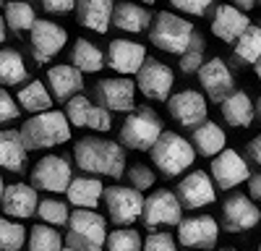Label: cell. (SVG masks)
Here are the masks:
<instances>
[{
	"instance_id": "cell-1",
	"label": "cell",
	"mask_w": 261,
	"mask_h": 251,
	"mask_svg": "<svg viewBox=\"0 0 261 251\" xmlns=\"http://www.w3.org/2000/svg\"><path fill=\"white\" fill-rule=\"evenodd\" d=\"M73 160L79 170L86 175H107V178H123L125 175V149L115 141L86 136L79 139L73 146Z\"/></svg>"
},
{
	"instance_id": "cell-2",
	"label": "cell",
	"mask_w": 261,
	"mask_h": 251,
	"mask_svg": "<svg viewBox=\"0 0 261 251\" xmlns=\"http://www.w3.org/2000/svg\"><path fill=\"white\" fill-rule=\"evenodd\" d=\"M21 141L27 149H50V146L65 144L71 139V123L65 118V113L58 110H45L34 113L24 126H21Z\"/></svg>"
},
{
	"instance_id": "cell-3",
	"label": "cell",
	"mask_w": 261,
	"mask_h": 251,
	"mask_svg": "<svg viewBox=\"0 0 261 251\" xmlns=\"http://www.w3.org/2000/svg\"><path fill=\"white\" fill-rule=\"evenodd\" d=\"M151 162L154 167L165 175V178H178L180 173H186L196 160V149L188 139H183L175 131H162L160 139L151 144Z\"/></svg>"
},
{
	"instance_id": "cell-4",
	"label": "cell",
	"mask_w": 261,
	"mask_h": 251,
	"mask_svg": "<svg viewBox=\"0 0 261 251\" xmlns=\"http://www.w3.org/2000/svg\"><path fill=\"white\" fill-rule=\"evenodd\" d=\"M68 233L65 243L79 248V251H105V238H107V220L97 209H84L76 207L68 215Z\"/></svg>"
},
{
	"instance_id": "cell-5",
	"label": "cell",
	"mask_w": 261,
	"mask_h": 251,
	"mask_svg": "<svg viewBox=\"0 0 261 251\" xmlns=\"http://www.w3.org/2000/svg\"><path fill=\"white\" fill-rule=\"evenodd\" d=\"M162 131H165V126L154 110L136 108L128 113V118L120 126V144L125 149H134V152H149L151 144L160 139Z\"/></svg>"
},
{
	"instance_id": "cell-6",
	"label": "cell",
	"mask_w": 261,
	"mask_h": 251,
	"mask_svg": "<svg viewBox=\"0 0 261 251\" xmlns=\"http://www.w3.org/2000/svg\"><path fill=\"white\" fill-rule=\"evenodd\" d=\"M193 24L175 13H157V18L151 21V27H149V42L154 45L157 50L162 53H170V55H183L186 47H188V42L193 37Z\"/></svg>"
},
{
	"instance_id": "cell-7",
	"label": "cell",
	"mask_w": 261,
	"mask_h": 251,
	"mask_svg": "<svg viewBox=\"0 0 261 251\" xmlns=\"http://www.w3.org/2000/svg\"><path fill=\"white\" fill-rule=\"evenodd\" d=\"M102 202L107 209V217L113 225H130L141 217L144 196L134 186H110L102 191Z\"/></svg>"
},
{
	"instance_id": "cell-8",
	"label": "cell",
	"mask_w": 261,
	"mask_h": 251,
	"mask_svg": "<svg viewBox=\"0 0 261 251\" xmlns=\"http://www.w3.org/2000/svg\"><path fill=\"white\" fill-rule=\"evenodd\" d=\"M183 220V204L178 202V194L170 188H157L154 194L144 199L141 222L144 228L154 230L157 225H178Z\"/></svg>"
},
{
	"instance_id": "cell-9",
	"label": "cell",
	"mask_w": 261,
	"mask_h": 251,
	"mask_svg": "<svg viewBox=\"0 0 261 251\" xmlns=\"http://www.w3.org/2000/svg\"><path fill=\"white\" fill-rule=\"evenodd\" d=\"M136 84L144 97L149 99H167L172 94V84H175V73L167 63L157 60V58H146L141 63V68L136 71Z\"/></svg>"
},
{
	"instance_id": "cell-10",
	"label": "cell",
	"mask_w": 261,
	"mask_h": 251,
	"mask_svg": "<svg viewBox=\"0 0 261 251\" xmlns=\"http://www.w3.org/2000/svg\"><path fill=\"white\" fill-rule=\"evenodd\" d=\"M73 178L71 162L65 157L58 155H47L42 157L34 167H32V186L39 188V191H50V194H63L68 188Z\"/></svg>"
},
{
	"instance_id": "cell-11",
	"label": "cell",
	"mask_w": 261,
	"mask_h": 251,
	"mask_svg": "<svg viewBox=\"0 0 261 251\" xmlns=\"http://www.w3.org/2000/svg\"><path fill=\"white\" fill-rule=\"evenodd\" d=\"M220 225L212 215H193L178 222V243L193 251H212L217 246Z\"/></svg>"
},
{
	"instance_id": "cell-12",
	"label": "cell",
	"mask_w": 261,
	"mask_h": 251,
	"mask_svg": "<svg viewBox=\"0 0 261 251\" xmlns=\"http://www.w3.org/2000/svg\"><path fill=\"white\" fill-rule=\"evenodd\" d=\"M209 170H212L209 175H212L214 186L220 188V191H230V188H235V186H241L243 181H248V175H251L248 162L235 149H222L220 155H214Z\"/></svg>"
},
{
	"instance_id": "cell-13",
	"label": "cell",
	"mask_w": 261,
	"mask_h": 251,
	"mask_svg": "<svg viewBox=\"0 0 261 251\" xmlns=\"http://www.w3.org/2000/svg\"><path fill=\"white\" fill-rule=\"evenodd\" d=\"M167 110L172 115V120H175L178 126H183V129H196L199 123L206 120V99L201 92L196 89H183L178 94H170L167 97Z\"/></svg>"
},
{
	"instance_id": "cell-14",
	"label": "cell",
	"mask_w": 261,
	"mask_h": 251,
	"mask_svg": "<svg viewBox=\"0 0 261 251\" xmlns=\"http://www.w3.org/2000/svg\"><path fill=\"white\" fill-rule=\"evenodd\" d=\"M94 94H97L102 108H107L110 113L113 110L115 113H130V110L136 108V84L130 81L128 76L97 81Z\"/></svg>"
},
{
	"instance_id": "cell-15",
	"label": "cell",
	"mask_w": 261,
	"mask_h": 251,
	"mask_svg": "<svg viewBox=\"0 0 261 251\" xmlns=\"http://www.w3.org/2000/svg\"><path fill=\"white\" fill-rule=\"evenodd\" d=\"M29 32H32L29 45H32V55L37 63H50L63 50L65 42H68V32L53 24V21H34Z\"/></svg>"
},
{
	"instance_id": "cell-16",
	"label": "cell",
	"mask_w": 261,
	"mask_h": 251,
	"mask_svg": "<svg viewBox=\"0 0 261 251\" xmlns=\"http://www.w3.org/2000/svg\"><path fill=\"white\" fill-rule=\"evenodd\" d=\"M261 222V212L251 196L232 194L222 204V228L227 233H246Z\"/></svg>"
},
{
	"instance_id": "cell-17",
	"label": "cell",
	"mask_w": 261,
	"mask_h": 251,
	"mask_svg": "<svg viewBox=\"0 0 261 251\" xmlns=\"http://www.w3.org/2000/svg\"><path fill=\"white\" fill-rule=\"evenodd\" d=\"M178 202L183 204V209H201L206 204L217 202V186L212 181L209 173L204 170H191L175 188Z\"/></svg>"
},
{
	"instance_id": "cell-18",
	"label": "cell",
	"mask_w": 261,
	"mask_h": 251,
	"mask_svg": "<svg viewBox=\"0 0 261 251\" xmlns=\"http://www.w3.org/2000/svg\"><path fill=\"white\" fill-rule=\"evenodd\" d=\"M196 73H199V84L204 87V92L209 94V99L217 102V105H220L235 89V79H232L227 63L222 58H212V60L201 63V68Z\"/></svg>"
},
{
	"instance_id": "cell-19",
	"label": "cell",
	"mask_w": 261,
	"mask_h": 251,
	"mask_svg": "<svg viewBox=\"0 0 261 251\" xmlns=\"http://www.w3.org/2000/svg\"><path fill=\"white\" fill-rule=\"evenodd\" d=\"M146 60V47L139 45V42H130V39H113L107 45V55L105 63L110 66L113 71L130 76L141 68V63Z\"/></svg>"
},
{
	"instance_id": "cell-20",
	"label": "cell",
	"mask_w": 261,
	"mask_h": 251,
	"mask_svg": "<svg viewBox=\"0 0 261 251\" xmlns=\"http://www.w3.org/2000/svg\"><path fill=\"white\" fill-rule=\"evenodd\" d=\"M37 204H39V194L32 183H11L3 191L0 209L13 220H27L37 215Z\"/></svg>"
},
{
	"instance_id": "cell-21",
	"label": "cell",
	"mask_w": 261,
	"mask_h": 251,
	"mask_svg": "<svg viewBox=\"0 0 261 251\" xmlns=\"http://www.w3.org/2000/svg\"><path fill=\"white\" fill-rule=\"evenodd\" d=\"M47 84H50L47 89L53 99L65 102L84 89V73L76 66H71V63H60V66H53L47 71Z\"/></svg>"
},
{
	"instance_id": "cell-22",
	"label": "cell",
	"mask_w": 261,
	"mask_h": 251,
	"mask_svg": "<svg viewBox=\"0 0 261 251\" xmlns=\"http://www.w3.org/2000/svg\"><path fill=\"white\" fill-rule=\"evenodd\" d=\"M113 8H115V0H76L79 24L97 34H107V29L113 24Z\"/></svg>"
},
{
	"instance_id": "cell-23",
	"label": "cell",
	"mask_w": 261,
	"mask_h": 251,
	"mask_svg": "<svg viewBox=\"0 0 261 251\" xmlns=\"http://www.w3.org/2000/svg\"><path fill=\"white\" fill-rule=\"evenodd\" d=\"M248 27H251L248 16L235 6H217V11L212 16V32L222 42H235Z\"/></svg>"
},
{
	"instance_id": "cell-24",
	"label": "cell",
	"mask_w": 261,
	"mask_h": 251,
	"mask_svg": "<svg viewBox=\"0 0 261 251\" xmlns=\"http://www.w3.org/2000/svg\"><path fill=\"white\" fill-rule=\"evenodd\" d=\"M27 162H29V149L21 141V134L3 129L0 131V167L11 173H27Z\"/></svg>"
},
{
	"instance_id": "cell-25",
	"label": "cell",
	"mask_w": 261,
	"mask_h": 251,
	"mask_svg": "<svg viewBox=\"0 0 261 251\" xmlns=\"http://www.w3.org/2000/svg\"><path fill=\"white\" fill-rule=\"evenodd\" d=\"M220 110H222V118L235 126V129H248L256 118V105L251 102V97L241 89H232L222 102H220Z\"/></svg>"
},
{
	"instance_id": "cell-26",
	"label": "cell",
	"mask_w": 261,
	"mask_h": 251,
	"mask_svg": "<svg viewBox=\"0 0 261 251\" xmlns=\"http://www.w3.org/2000/svg\"><path fill=\"white\" fill-rule=\"evenodd\" d=\"M191 144H193V149L199 157H214L225 149L227 134L217 123L204 120V123L196 126V129H191Z\"/></svg>"
},
{
	"instance_id": "cell-27",
	"label": "cell",
	"mask_w": 261,
	"mask_h": 251,
	"mask_svg": "<svg viewBox=\"0 0 261 251\" xmlns=\"http://www.w3.org/2000/svg\"><path fill=\"white\" fill-rule=\"evenodd\" d=\"M102 191L105 186L99 183L97 175H79V178H71L68 188H65V196H68V204L73 207L97 209V204L102 202Z\"/></svg>"
},
{
	"instance_id": "cell-28",
	"label": "cell",
	"mask_w": 261,
	"mask_h": 251,
	"mask_svg": "<svg viewBox=\"0 0 261 251\" xmlns=\"http://www.w3.org/2000/svg\"><path fill=\"white\" fill-rule=\"evenodd\" d=\"M113 24H115V29H120V32H128V34H139V32H144L149 24H151V16H149V11L144 8V6H139V3H118L115 8H113Z\"/></svg>"
},
{
	"instance_id": "cell-29",
	"label": "cell",
	"mask_w": 261,
	"mask_h": 251,
	"mask_svg": "<svg viewBox=\"0 0 261 251\" xmlns=\"http://www.w3.org/2000/svg\"><path fill=\"white\" fill-rule=\"evenodd\" d=\"M71 66H76L81 73H97L105 68V53L89 39H73V50H71Z\"/></svg>"
},
{
	"instance_id": "cell-30",
	"label": "cell",
	"mask_w": 261,
	"mask_h": 251,
	"mask_svg": "<svg viewBox=\"0 0 261 251\" xmlns=\"http://www.w3.org/2000/svg\"><path fill=\"white\" fill-rule=\"evenodd\" d=\"M18 108L32 113V115L53 110V94H50V89L39 79H34V81L27 84V87H21V92H18Z\"/></svg>"
},
{
	"instance_id": "cell-31",
	"label": "cell",
	"mask_w": 261,
	"mask_h": 251,
	"mask_svg": "<svg viewBox=\"0 0 261 251\" xmlns=\"http://www.w3.org/2000/svg\"><path fill=\"white\" fill-rule=\"evenodd\" d=\"M27 248L29 251H60L63 248V236L55 230V225H32L27 230Z\"/></svg>"
},
{
	"instance_id": "cell-32",
	"label": "cell",
	"mask_w": 261,
	"mask_h": 251,
	"mask_svg": "<svg viewBox=\"0 0 261 251\" xmlns=\"http://www.w3.org/2000/svg\"><path fill=\"white\" fill-rule=\"evenodd\" d=\"M27 81V63L16 50H0V84L3 87H16Z\"/></svg>"
},
{
	"instance_id": "cell-33",
	"label": "cell",
	"mask_w": 261,
	"mask_h": 251,
	"mask_svg": "<svg viewBox=\"0 0 261 251\" xmlns=\"http://www.w3.org/2000/svg\"><path fill=\"white\" fill-rule=\"evenodd\" d=\"M258 58H261V27L251 24L241 37L235 39V60L253 66Z\"/></svg>"
},
{
	"instance_id": "cell-34",
	"label": "cell",
	"mask_w": 261,
	"mask_h": 251,
	"mask_svg": "<svg viewBox=\"0 0 261 251\" xmlns=\"http://www.w3.org/2000/svg\"><path fill=\"white\" fill-rule=\"evenodd\" d=\"M3 18H6V27H11V32H16V34L32 29V24L37 21L34 8L27 3V0H11V3H6Z\"/></svg>"
},
{
	"instance_id": "cell-35",
	"label": "cell",
	"mask_w": 261,
	"mask_h": 251,
	"mask_svg": "<svg viewBox=\"0 0 261 251\" xmlns=\"http://www.w3.org/2000/svg\"><path fill=\"white\" fill-rule=\"evenodd\" d=\"M141 236L136 233L134 228L128 225H118L113 233L107 230L105 238V251H141Z\"/></svg>"
},
{
	"instance_id": "cell-36",
	"label": "cell",
	"mask_w": 261,
	"mask_h": 251,
	"mask_svg": "<svg viewBox=\"0 0 261 251\" xmlns=\"http://www.w3.org/2000/svg\"><path fill=\"white\" fill-rule=\"evenodd\" d=\"M24 243H27V228L11 217H0V251H21Z\"/></svg>"
},
{
	"instance_id": "cell-37",
	"label": "cell",
	"mask_w": 261,
	"mask_h": 251,
	"mask_svg": "<svg viewBox=\"0 0 261 251\" xmlns=\"http://www.w3.org/2000/svg\"><path fill=\"white\" fill-rule=\"evenodd\" d=\"M204 47H206L204 37L199 32H193L188 47H186V53L180 55V63H178L183 73H196V71L201 68V63H204Z\"/></svg>"
},
{
	"instance_id": "cell-38",
	"label": "cell",
	"mask_w": 261,
	"mask_h": 251,
	"mask_svg": "<svg viewBox=\"0 0 261 251\" xmlns=\"http://www.w3.org/2000/svg\"><path fill=\"white\" fill-rule=\"evenodd\" d=\"M37 215L45 220L47 225H65L68 222V204L65 202H60V199H42L39 204H37Z\"/></svg>"
},
{
	"instance_id": "cell-39",
	"label": "cell",
	"mask_w": 261,
	"mask_h": 251,
	"mask_svg": "<svg viewBox=\"0 0 261 251\" xmlns=\"http://www.w3.org/2000/svg\"><path fill=\"white\" fill-rule=\"evenodd\" d=\"M89 110H92V102L86 99L81 92L73 94L71 99H65V118H68V123L76 126V129H86V118H89Z\"/></svg>"
},
{
	"instance_id": "cell-40",
	"label": "cell",
	"mask_w": 261,
	"mask_h": 251,
	"mask_svg": "<svg viewBox=\"0 0 261 251\" xmlns=\"http://www.w3.org/2000/svg\"><path fill=\"white\" fill-rule=\"evenodd\" d=\"M125 175H128V183L134 186V188H139V191H149L151 186H154V170H151L149 165H144V162H136V165H130L128 170H125Z\"/></svg>"
},
{
	"instance_id": "cell-41",
	"label": "cell",
	"mask_w": 261,
	"mask_h": 251,
	"mask_svg": "<svg viewBox=\"0 0 261 251\" xmlns=\"http://www.w3.org/2000/svg\"><path fill=\"white\" fill-rule=\"evenodd\" d=\"M86 129H94V131H110L113 129V118H110V110L102 108V105H92L89 110V118H86Z\"/></svg>"
},
{
	"instance_id": "cell-42",
	"label": "cell",
	"mask_w": 261,
	"mask_h": 251,
	"mask_svg": "<svg viewBox=\"0 0 261 251\" xmlns=\"http://www.w3.org/2000/svg\"><path fill=\"white\" fill-rule=\"evenodd\" d=\"M141 251H178V243L170 233H149L141 243Z\"/></svg>"
},
{
	"instance_id": "cell-43",
	"label": "cell",
	"mask_w": 261,
	"mask_h": 251,
	"mask_svg": "<svg viewBox=\"0 0 261 251\" xmlns=\"http://www.w3.org/2000/svg\"><path fill=\"white\" fill-rule=\"evenodd\" d=\"M167 3H170L172 8L188 13V16H204V13L212 8L214 0H167Z\"/></svg>"
},
{
	"instance_id": "cell-44",
	"label": "cell",
	"mask_w": 261,
	"mask_h": 251,
	"mask_svg": "<svg viewBox=\"0 0 261 251\" xmlns=\"http://www.w3.org/2000/svg\"><path fill=\"white\" fill-rule=\"evenodd\" d=\"M21 115V108H18V102L6 92V89H0V123H11Z\"/></svg>"
},
{
	"instance_id": "cell-45",
	"label": "cell",
	"mask_w": 261,
	"mask_h": 251,
	"mask_svg": "<svg viewBox=\"0 0 261 251\" xmlns=\"http://www.w3.org/2000/svg\"><path fill=\"white\" fill-rule=\"evenodd\" d=\"M42 8L47 13H55V16H63V13H71L76 8V0H39Z\"/></svg>"
},
{
	"instance_id": "cell-46",
	"label": "cell",
	"mask_w": 261,
	"mask_h": 251,
	"mask_svg": "<svg viewBox=\"0 0 261 251\" xmlns=\"http://www.w3.org/2000/svg\"><path fill=\"white\" fill-rule=\"evenodd\" d=\"M246 152H248V157H251L256 165H261V134H258V136H253V139L248 141Z\"/></svg>"
},
{
	"instance_id": "cell-47",
	"label": "cell",
	"mask_w": 261,
	"mask_h": 251,
	"mask_svg": "<svg viewBox=\"0 0 261 251\" xmlns=\"http://www.w3.org/2000/svg\"><path fill=\"white\" fill-rule=\"evenodd\" d=\"M248 194L253 202H261V173L248 175Z\"/></svg>"
},
{
	"instance_id": "cell-48",
	"label": "cell",
	"mask_w": 261,
	"mask_h": 251,
	"mask_svg": "<svg viewBox=\"0 0 261 251\" xmlns=\"http://www.w3.org/2000/svg\"><path fill=\"white\" fill-rule=\"evenodd\" d=\"M232 6H235V8H241L243 13H248V11L256 6V0H232Z\"/></svg>"
},
{
	"instance_id": "cell-49",
	"label": "cell",
	"mask_w": 261,
	"mask_h": 251,
	"mask_svg": "<svg viewBox=\"0 0 261 251\" xmlns=\"http://www.w3.org/2000/svg\"><path fill=\"white\" fill-rule=\"evenodd\" d=\"M3 42H6V18L0 16V45H3Z\"/></svg>"
},
{
	"instance_id": "cell-50",
	"label": "cell",
	"mask_w": 261,
	"mask_h": 251,
	"mask_svg": "<svg viewBox=\"0 0 261 251\" xmlns=\"http://www.w3.org/2000/svg\"><path fill=\"white\" fill-rule=\"evenodd\" d=\"M253 68H256V76H258V81H261V58L253 63Z\"/></svg>"
},
{
	"instance_id": "cell-51",
	"label": "cell",
	"mask_w": 261,
	"mask_h": 251,
	"mask_svg": "<svg viewBox=\"0 0 261 251\" xmlns=\"http://www.w3.org/2000/svg\"><path fill=\"white\" fill-rule=\"evenodd\" d=\"M3 191H6V183H3V178H0V202H3Z\"/></svg>"
},
{
	"instance_id": "cell-52",
	"label": "cell",
	"mask_w": 261,
	"mask_h": 251,
	"mask_svg": "<svg viewBox=\"0 0 261 251\" xmlns=\"http://www.w3.org/2000/svg\"><path fill=\"white\" fill-rule=\"evenodd\" d=\"M256 113H258V118H261V97H258V102H256Z\"/></svg>"
},
{
	"instance_id": "cell-53",
	"label": "cell",
	"mask_w": 261,
	"mask_h": 251,
	"mask_svg": "<svg viewBox=\"0 0 261 251\" xmlns=\"http://www.w3.org/2000/svg\"><path fill=\"white\" fill-rule=\"evenodd\" d=\"M60 251H79V248H73V246H65V248H60Z\"/></svg>"
},
{
	"instance_id": "cell-54",
	"label": "cell",
	"mask_w": 261,
	"mask_h": 251,
	"mask_svg": "<svg viewBox=\"0 0 261 251\" xmlns=\"http://www.w3.org/2000/svg\"><path fill=\"white\" fill-rule=\"evenodd\" d=\"M220 251H241V248H232V246H227V248H220Z\"/></svg>"
},
{
	"instance_id": "cell-55",
	"label": "cell",
	"mask_w": 261,
	"mask_h": 251,
	"mask_svg": "<svg viewBox=\"0 0 261 251\" xmlns=\"http://www.w3.org/2000/svg\"><path fill=\"white\" fill-rule=\"evenodd\" d=\"M139 3H157V0H139Z\"/></svg>"
},
{
	"instance_id": "cell-56",
	"label": "cell",
	"mask_w": 261,
	"mask_h": 251,
	"mask_svg": "<svg viewBox=\"0 0 261 251\" xmlns=\"http://www.w3.org/2000/svg\"><path fill=\"white\" fill-rule=\"evenodd\" d=\"M258 251H261V241H258Z\"/></svg>"
},
{
	"instance_id": "cell-57",
	"label": "cell",
	"mask_w": 261,
	"mask_h": 251,
	"mask_svg": "<svg viewBox=\"0 0 261 251\" xmlns=\"http://www.w3.org/2000/svg\"><path fill=\"white\" fill-rule=\"evenodd\" d=\"M0 6H3V0H0Z\"/></svg>"
},
{
	"instance_id": "cell-58",
	"label": "cell",
	"mask_w": 261,
	"mask_h": 251,
	"mask_svg": "<svg viewBox=\"0 0 261 251\" xmlns=\"http://www.w3.org/2000/svg\"><path fill=\"white\" fill-rule=\"evenodd\" d=\"M256 3H261V0H256Z\"/></svg>"
}]
</instances>
